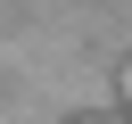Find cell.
<instances>
[{"mask_svg":"<svg viewBox=\"0 0 132 124\" xmlns=\"http://www.w3.org/2000/svg\"><path fill=\"white\" fill-rule=\"evenodd\" d=\"M116 99H124V116H132V58H124V74H116Z\"/></svg>","mask_w":132,"mask_h":124,"instance_id":"6da1fadb","label":"cell"}]
</instances>
